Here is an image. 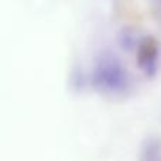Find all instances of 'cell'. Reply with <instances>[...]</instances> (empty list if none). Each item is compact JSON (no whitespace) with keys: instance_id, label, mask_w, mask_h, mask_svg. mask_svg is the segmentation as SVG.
I'll list each match as a JSON object with an SVG mask.
<instances>
[{"instance_id":"cell-1","label":"cell","mask_w":161,"mask_h":161,"mask_svg":"<svg viewBox=\"0 0 161 161\" xmlns=\"http://www.w3.org/2000/svg\"><path fill=\"white\" fill-rule=\"evenodd\" d=\"M82 80L95 92L126 96L161 69V0H109Z\"/></svg>"}]
</instances>
